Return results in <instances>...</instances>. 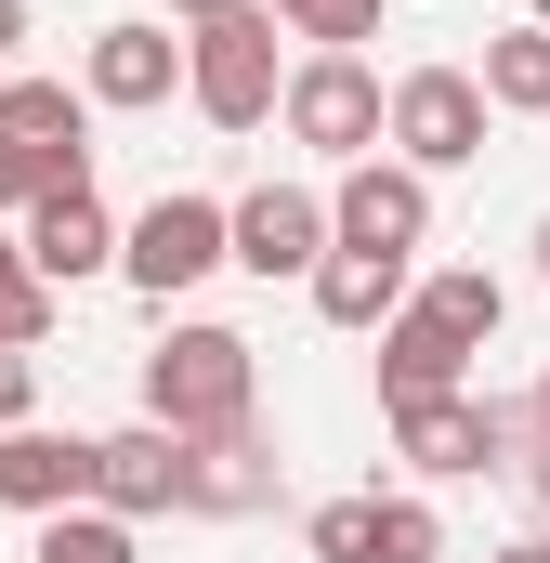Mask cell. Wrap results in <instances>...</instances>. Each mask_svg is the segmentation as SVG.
Masks as SVG:
<instances>
[{"mask_svg":"<svg viewBox=\"0 0 550 563\" xmlns=\"http://www.w3.org/2000/svg\"><path fill=\"white\" fill-rule=\"evenodd\" d=\"M119 263H132L144 301H184L210 263H237V210H210V197H157L132 236H119Z\"/></svg>","mask_w":550,"mask_h":563,"instance_id":"cell-3","label":"cell"},{"mask_svg":"<svg viewBox=\"0 0 550 563\" xmlns=\"http://www.w3.org/2000/svg\"><path fill=\"white\" fill-rule=\"evenodd\" d=\"M459 367H472V341L446 328V314H394L381 328V407H419V394H459Z\"/></svg>","mask_w":550,"mask_h":563,"instance_id":"cell-13","label":"cell"},{"mask_svg":"<svg viewBox=\"0 0 550 563\" xmlns=\"http://www.w3.org/2000/svg\"><path fill=\"white\" fill-rule=\"evenodd\" d=\"M538 276H550V223H538Z\"/></svg>","mask_w":550,"mask_h":563,"instance_id":"cell-30","label":"cell"},{"mask_svg":"<svg viewBox=\"0 0 550 563\" xmlns=\"http://www.w3.org/2000/svg\"><path fill=\"white\" fill-rule=\"evenodd\" d=\"M92 459H106V445L13 420V432H0V511H26V525H53V511H92Z\"/></svg>","mask_w":550,"mask_h":563,"instance_id":"cell-6","label":"cell"},{"mask_svg":"<svg viewBox=\"0 0 550 563\" xmlns=\"http://www.w3.org/2000/svg\"><path fill=\"white\" fill-rule=\"evenodd\" d=\"M394 301H407V263L394 250H328L315 263V314L328 328H394Z\"/></svg>","mask_w":550,"mask_h":563,"instance_id":"cell-16","label":"cell"},{"mask_svg":"<svg viewBox=\"0 0 550 563\" xmlns=\"http://www.w3.org/2000/svg\"><path fill=\"white\" fill-rule=\"evenodd\" d=\"M394 144H407V170H459V157H485V79H459V66H407V79H394Z\"/></svg>","mask_w":550,"mask_h":563,"instance_id":"cell-5","label":"cell"},{"mask_svg":"<svg viewBox=\"0 0 550 563\" xmlns=\"http://www.w3.org/2000/svg\"><path fill=\"white\" fill-rule=\"evenodd\" d=\"M263 498H275V445H263V432L184 445V511H263Z\"/></svg>","mask_w":550,"mask_h":563,"instance_id":"cell-14","label":"cell"},{"mask_svg":"<svg viewBox=\"0 0 550 563\" xmlns=\"http://www.w3.org/2000/svg\"><path fill=\"white\" fill-rule=\"evenodd\" d=\"M525 485H538V511H550V445H538V459H525Z\"/></svg>","mask_w":550,"mask_h":563,"instance_id":"cell-27","label":"cell"},{"mask_svg":"<svg viewBox=\"0 0 550 563\" xmlns=\"http://www.w3.org/2000/svg\"><path fill=\"white\" fill-rule=\"evenodd\" d=\"M498 563H550V538H512V551H498Z\"/></svg>","mask_w":550,"mask_h":563,"instance_id":"cell-28","label":"cell"},{"mask_svg":"<svg viewBox=\"0 0 550 563\" xmlns=\"http://www.w3.org/2000/svg\"><path fill=\"white\" fill-rule=\"evenodd\" d=\"M170 13H197V26H210V13H237V0H170Z\"/></svg>","mask_w":550,"mask_h":563,"instance_id":"cell-29","label":"cell"},{"mask_svg":"<svg viewBox=\"0 0 550 563\" xmlns=\"http://www.w3.org/2000/svg\"><path fill=\"white\" fill-rule=\"evenodd\" d=\"M288 132L315 144V157H381L394 106H381V79L354 53H315V66H288Z\"/></svg>","mask_w":550,"mask_h":563,"instance_id":"cell-4","label":"cell"},{"mask_svg":"<svg viewBox=\"0 0 550 563\" xmlns=\"http://www.w3.org/2000/svg\"><path fill=\"white\" fill-rule=\"evenodd\" d=\"M275 26H301L315 53H354V40H381V0H263Z\"/></svg>","mask_w":550,"mask_h":563,"instance_id":"cell-19","label":"cell"},{"mask_svg":"<svg viewBox=\"0 0 550 563\" xmlns=\"http://www.w3.org/2000/svg\"><path fill=\"white\" fill-rule=\"evenodd\" d=\"M40 328H53V288L26 263V236H0V341H40Z\"/></svg>","mask_w":550,"mask_h":563,"instance_id":"cell-21","label":"cell"},{"mask_svg":"<svg viewBox=\"0 0 550 563\" xmlns=\"http://www.w3.org/2000/svg\"><path fill=\"white\" fill-rule=\"evenodd\" d=\"M184 92H197V119H210V132H263V119H288L275 13H263V0H237V13H210V26L184 40Z\"/></svg>","mask_w":550,"mask_h":563,"instance_id":"cell-2","label":"cell"},{"mask_svg":"<svg viewBox=\"0 0 550 563\" xmlns=\"http://www.w3.org/2000/svg\"><path fill=\"white\" fill-rule=\"evenodd\" d=\"M40 407V367H26V341H0V432Z\"/></svg>","mask_w":550,"mask_h":563,"instance_id":"cell-24","label":"cell"},{"mask_svg":"<svg viewBox=\"0 0 550 563\" xmlns=\"http://www.w3.org/2000/svg\"><path fill=\"white\" fill-rule=\"evenodd\" d=\"M538 420H550V380H538Z\"/></svg>","mask_w":550,"mask_h":563,"instance_id":"cell-31","label":"cell"},{"mask_svg":"<svg viewBox=\"0 0 550 563\" xmlns=\"http://www.w3.org/2000/svg\"><path fill=\"white\" fill-rule=\"evenodd\" d=\"M26 263H40V288H79L92 263H119V223H106V197H92V184L40 197V210H26Z\"/></svg>","mask_w":550,"mask_h":563,"instance_id":"cell-12","label":"cell"},{"mask_svg":"<svg viewBox=\"0 0 550 563\" xmlns=\"http://www.w3.org/2000/svg\"><path fill=\"white\" fill-rule=\"evenodd\" d=\"M498 407H472V394H419V407H394V459L407 472H485L498 459Z\"/></svg>","mask_w":550,"mask_h":563,"instance_id":"cell-11","label":"cell"},{"mask_svg":"<svg viewBox=\"0 0 550 563\" xmlns=\"http://www.w3.org/2000/svg\"><path fill=\"white\" fill-rule=\"evenodd\" d=\"M170 79H184L170 26H106L92 40V106H170Z\"/></svg>","mask_w":550,"mask_h":563,"instance_id":"cell-15","label":"cell"},{"mask_svg":"<svg viewBox=\"0 0 550 563\" xmlns=\"http://www.w3.org/2000/svg\"><path fill=\"white\" fill-rule=\"evenodd\" d=\"M419 314H446L459 341H498V276H485V263H459V276L419 288Z\"/></svg>","mask_w":550,"mask_h":563,"instance_id":"cell-20","label":"cell"},{"mask_svg":"<svg viewBox=\"0 0 550 563\" xmlns=\"http://www.w3.org/2000/svg\"><path fill=\"white\" fill-rule=\"evenodd\" d=\"M328 223H341V250H394V263H407L419 236H432V184H419L407 157H394V170L354 157V184L328 197Z\"/></svg>","mask_w":550,"mask_h":563,"instance_id":"cell-7","label":"cell"},{"mask_svg":"<svg viewBox=\"0 0 550 563\" xmlns=\"http://www.w3.org/2000/svg\"><path fill=\"white\" fill-rule=\"evenodd\" d=\"M538 26H550V0H538Z\"/></svg>","mask_w":550,"mask_h":563,"instance_id":"cell-32","label":"cell"},{"mask_svg":"<svg viewBox=\"0 0 550 563\" xmlns=\"http://www.w3.org/2000/svg\"><path fill=\"white\" fill-rule=\"evenodd\" d=\"M485 106H525V119H550V26L485 40Z\"/></svg>","mask_w":550,"mask_h":563,"instance_id":"cell-17","label":"cell"},{"mask_svg":"<svg viewBox=\"0 0 550 563\" xmlns=\"http://www.w3.org/2000/svg\"><path fill=\"white\" fill-rule=\"evenodd\" d=\"M13 40H26V0H0V53H13Z\"/></svg>","mask_w":550,"mask_h":563,"instance_id":"cell-26","label":"cell"},{"mask_svg":"<svg viewBox=\"0 0 550 563\" xmlns=\"http://www.w3.org/2000/svg\"><path fill=\"white\" fill-rule=\"evenodd\" d=\"M315 563H381V498H328L315 511Z\"/></svg>","mask_w":550,"mask_h":563,"instance_id":"cell-22","label":"cell"},{"mask_svg":"<svg viewBox=\"0 0 550 563\" xmlns=\"http://www.w3.org/2000/svg\"><path fill=\"white\" fill-rule=\"evenodd\" d=\"M432 551H446V525L419 498H381V563H432Z\"/></svg>","mask_w":550,"mask_h":563,"instance_id":"cell-23","label":"cell"},{"mask_svg":"<svg viewBox=\"0 0 550 563\" xmlns=\"http://www.w3.org/2000/svg\"><path fill=\"white\" fill-rule=\"evenodd\" d=\"M0 144H26L53 197H66V184H92V106H79L66 79H13V92H0Z\"/></svg>","mask_w":550,"mask_h":563,"instance_id":"cell-8","label":"cell"},{"mask_svg":"<svg viewBox=\"0 0 550 563\" xmlns=\"http://www.w3.org/2000/svg\"><path fill=\"white\" fill-rule=\"evenodd\" d=\"M328 197H301V184H263V197H237V263L250 276H315L328 263Z\"/></svg>","mask_w":550,"mask_h":563,"instance_id":"cell-9","label":"cell"},{"mask_svg":"<svg viewBox=\"0 0 550 563\" xmlns=\"http://www.w3.org/2000/svg\"><path fill=\"white\" fill-rule=\"evenodd\" d=\"M92 511H119V525H144V511H184V432H106V459H92Z\"/></svg>","mask_w":550,"mask_h":563,"instance_id":"cell-10","label":"cell"},{"mask_svg":"<svg viewBox=\"0 0 550 563\" xmlns=\"http://www.w3.org/2000/svg\"><path fill=\"white\" fill-rule=\"evenodd\" d=\"M40 563H144V551H132L119 511H53V525H40Z\"/></svg>","mask_w":550,"mask_h":563,"instance_id":"cell-18","label":"cell"},{"mask_svg":"<svg viewBox=\"0 0 550 563\" xmlns=\"http://www.w3.org/2000/svg\"><path fill=\"white\" fill-rule=\"evenodd\" d=\"M40 197H53V184H40V157H26V144H0V210H40Z\"/></svg>","mask_w":550,"mask_h":563,"instance_id":"cell-25","label":"cell"},{"mask_svg":"<svg viewBox=\"0 0 550 563\" xmlns=\"http://www.w3.org/2000/svg\"><path fill=\"white\" fill-rule=\"evenodd\" d=\"M144 420L210 445V432H250V341L237 328H170L144 354Z\"/></svg>","mask_w":550,"mask_h":563,"instance_id":"cell-1","label":"cell"}]
</instances>
